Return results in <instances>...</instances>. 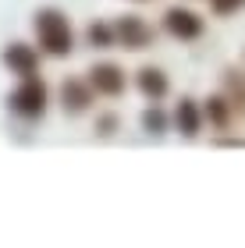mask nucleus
Listing matches in <instances>:
<instances>
[{"mask_svg":"<svg viewBox=\"0 0 245 248\" xmlns=\"http://www.w3.org/2000/svg\"><path fill=\"white\" fill-rule=\"evenodd\" d=\"M139 85H142V93L153 96V99H160L167 93V82H163V75L160 71H153V67H146V71L139 75Z\"/></svg>","mask_w":245,"mask_h":248,"instance_id":"8","label":"nucleus"},{"mask_svg":"<svg viewBox=\"0 0 245 248\" xmlns=\"http://www.w3.org/2000/svg\"><path fill=\"white\" fill-rule=\"evenodd\" d=\"M11 107L18 110V114H25V117H36V114H43V107H47V89H43L39 82H29L18 89L15 96H11Z\"/></svg>","mask_w":245,"mask_h":248,"instance_id":"2","label":"nucleus"},{"mask_svg":"<svg viewBox=\"0 0 245 248\" xmlns=\"http://www.w3.org/2000/svg\"><path fill=\"white\" fill-rule=\"evenodd\" d=\"M167 29L174 32V36H181V39H192V36H199V18L196 15H188V11H171L167 15Z\"/></svg>","mask_w":245,"mask_h":248,"instance_id":"5","label":"nucleus"},{"mask_svg":"<svg viewBox=\"0 0 245 248\" xmlns=\"http://www.w3.org/2000/svg\"><path fill=\"white\" fill-rule=\"evenodd\" d=\"M238 4H242V0H213V7H217V11H235Z\"/></svg>","mask_w":245,"mask_h":248,"instance_id":"12","label":"nucleus"},{"mask_svg":"<svg viewBox=\"0 0 245 248\" xmlns=\"http://www.w3.org/2000/svg\"><path fill=\"white\" fill-rule=\"evenodd\" d=\"M64 107L75 110V114L85 110V107H89V89H85L82 82H68V85H64Z\"/></svg>","mask_w":245,"mask_h":248,"instance_id":"7","label":"nucleus"},{"mask_svg":"<svg viewBox=\"0 0 245 248\" xmlns=\"http://www.w3.org/2000/svg\"><path fill=\"white\" fill-rule=\"evenodd\" d=\"M36 32H39V43L47 53H68L71 50V29L57 11H43L36 18Z\"/></svg>","mask_w":245,"mask_h":248,"instance_id":"1","label":"nucleus"},{"mask_svg":"<svg viewBox=\"0 0 245 248\" xmlns=\"http://www.w3.org/2000/svg\"><path fill=\"white\" fill-rule=\"evenodd\" d=\"M89 75H93V85H96V93L117 96L121 89H125V75H121L114 64H96V67H93Z\"/></svg>","mask_w":245,"mask_h":248,"instance_id":"3","label":"nucleus"},{"mask_svg":"<svg viewBox=\"0 0 245 248\" xmlns=\"http://www.w3.org/2000/svg\"><path fill=\"white\" fill-rule=\"evenodd\" d=\"M117 36L125 39V46H131V50H142L149 43V29L142 25L139 18H121V25H117Z\"/></svg>","mask_w":245,"mask_h":248,"instance_id":"4","label":"nucleus"},{"mask_svg":"<svg viewBox=\"0 0 245 248\" xmlns=\"http://www.w3.org/2000/svg\"><path fill=\"white\" fill-rule=\"evenodd\" d=\"M4 61H7V67L11 71H18V75H32L36 71V53H32L29 46H7V53H4Z\"/></svg>","mask_w":245,"mask_h":248,"instance_id":"6","label":"nucleus"},{"mask_svg":"<svg viewBox=\"0 0 245 248\" xmlns=\"http://www.w3.org/2000/svg\"><path fill=\"white\" fill-rule=\"evenodd\" d=\"M178 124H181L185 135H196L199 117H196V107H192V103H181V110H178Z\"/></svg>","mask_w":245,"mask_h":248,"instance_id":"9","label":"nucleus"},{"mask_svg":"<svg viewBox=\"0 0 245 248\" xmlns=\"http://www.w3.org/2000/svg\"><path fill=\"white\" fill-rule=\"evenodd\" d=\"M146 128H149V131H160V128H163V117H160V114H146Z\"/></svg>","mask_w":245,"mask_h":248,"instance_id":"11","label":"nucleus"},{"mask_svg":"<svg viewBox=\"0 0 245 248\" xmlns=\"http://www.w3.org/2000/svg\"><path fill=\"white\" fill-rule=\"evenodd\" d=\"M89 39H93L96 46H107V43H110V29L107 25H93V29H89Z\"/></svg>","mask_w":245,"mask_h":248,"instance_id":"10","label":"nucleus"}]
</instances>
